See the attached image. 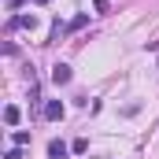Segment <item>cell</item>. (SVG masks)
Masks as SVG:
<instances>
[{
	"label": "cell",
	"mask_w": 159,
	"mask_h": 159,
	"mask_svg": "<svg viewBox=\"0 0 159 159\" xmlns=\"http://www.w3.org/2000/svg\"><path fill=\"white\" fill-rule=\"evenodd\" d=\"M52 81H56V85H67V81H70V67H67V63H56V67H52Z\"/></svg>",
	"instance_id": "6da1fadb"
},
{
	"label": "cell",
	"mask_w": 159,
	"mask_h": 159,
	"mask_svg": "<svg viewBox=\"0 0 159 159\" xmlns=\"http://www.w3.org/2000/svg\"><path fill=\"white\" fill-rule=\"evenodd\" d=\"M44 119H63V104H59V100H48V104H44Z\"/></svg>",
	"instance_id": "7a4b0ae2"
},
{
	"label": "cell",
	"mask_w": 159,
	"mask_h": 159,
	"mask_svg": "<svg viewBox=\"0 0 159 159\" xmlns=\"http://www.w3.org/2000/svg\"><path fill=\"white\" fill-rule=\"evenodd\" d=\"M48 159H67V144L63 141H48Z\"/></svg>",
	"instance_id": "3957f363"
},
{
	"label": "cell",
	"mask_w": 159,
	"mask_h": 159,
	"mask_svg": "<svg viewBox=\"0 0 159 159\" xmlns=\"http://www.w3.org/2000/svg\"><path fill=\"white\" fill-rule=\"evenodd\" d=\"M11 144H15V148L30 144V133H26V129H15V133H11Z\"/></svg>",
	"instance_id": "277c9868"
},
{
	"label": "cell",
	"mask_w": 159,
	"mask_h": 159,
	"mask_svg": "<svg viewBox=\"0 0 159 159\" xmlns=\"http://www.w3.org/2000/svg\"><path fill=\"white\" fill-rule=\"evenodd\" d=\"M4 122H7V126H15V122H19V107H15V104H7V107H4Z\"/></svg>",
	"instance_id": "5b68a950"
},
{
	"label": "cell",
	"mask_w": 159,
	"mask_h": 159,
	"mask_svg": "<svg viewBox=\"0 0 159 159\" xmlns=\"http://www.w3.org/2000/svg\"><path fill=\"white\" fill-rule=\"evenodd\" d=\"M19 26H26V30H34V26H37V19H34V15H22V19H19Z\"/></svg>",
	"instance_id": "8992f818"
},
{
	"label": "cell",
	"mask_w": 159,
	"mask_h": 159,
	"mask_svg": "<svg viewBox=\"0 0 159 159\" xmlns=\"http://www.w3.org/2000/svg\"><path fill=\"white\" fill-rule=\"evenodd\" d=\"M70 148H74V152H78V156H81V152H85V148H89V141H85V137H78V141H74V144H70Z\"/></svg>",
	"instance_id": "52a82bcc"
},
{
	"label": "cell",
	"mask_w": 159,
	"mask_h": 159,
	"mask_svg": "<svg viewBox=\"0 0 159 159\" xmlns=\"http://www.w3.org/2000/svg\"><path fill=\"white\" fill-rule=\"evenodd\" d=\"M4 159H22V152H19V148H11V152H7Z\"/></svg>",
	"instance_id": "ba28073f"
}]
</instances>
